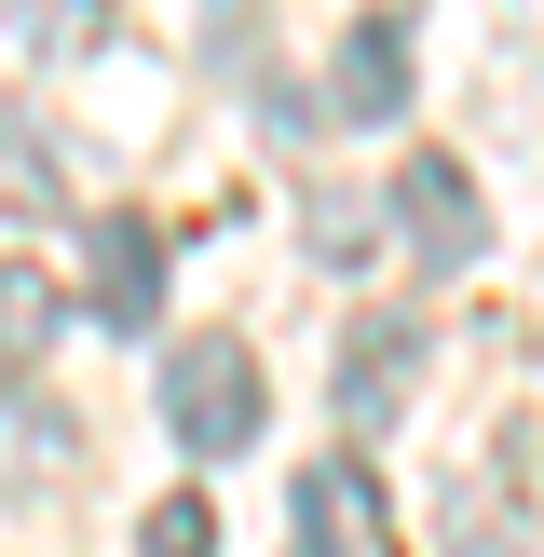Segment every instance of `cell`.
Instances as JSON below:
<instances>
[{
	"label": "cell",
	"instance_id": "cell-5",
	"mask_svg": "<svg viewBox=\"0 0 544 557\" xmlns=\"http://www.w3.org/2000/svg\"><path fill=\"white\" fill-rule=\"evenodd\" d=\"M82 313H96V326H150L163 313V232L136 205H109L96 245H82Z\"/></svg>",
	"mask_w": 544,
	"mask_h": 557
},
{
	"label": "cell",
	"instance_id": "cell-8",
	"mask_svg": "<svg viewBox=\"0 0 544 557\" xmlns=\"http://www.w3.org/2000/svg\"><path fill=\"white\" fill-rule=\"evenodd\" d=\"M54 326H69V299H54L41 259H0V381H41Z\"/></svg>",
	"mask_w": 544,
	"mask_h": 557
},
{
	"label": "cell",
	"instance_id": "cell-9",
	"mask_svg": "<svg viewBox=\"0 0 544 557\" xmlns=\"http://www.w3.org/2000/svg\"><path fill=\"white\" fill-rule=\"evenodd\" d=\"M449 557H531V504H517V462H490V476H462Z\"/></svg>",
	"mask_w": 544,
	"mask_h": 557
},
{
	"label": "cell",
	"instance_id": "cell-2",
	"mask_svg": "<svg viewBox=\"0 0 544 557\" xmlns=\"http://www.w3.org/2000/svg\"><path fill=\"white\" fill-rule=\"evenodd\" d=\"M381 205H395V232H408L422 272H477V259H490V190L462 177L449 150H408L395 177H381Z\"/></svg>",
	"mask_w": 544,
	"mask_h": 557
},
{
	"label": "cell",
	"instance_id": "cell-1",
	"mask_svg": "<svg viewBox=\"0 0 544 557\" xmlns=\"http://www.w3.org/2000/svg\"><path fill=\"white\" fill-rule=\"evenodd\" d=\"M259 422H272L259 354H245L232 326H190V341L163 354V435H177L190 462H232V449H259Z\"/></svg>",
	"mask_w": 544,
	"mask_h": 557
},
{
	"label": "cell",
	"instance_id": "cell-3",
	"mask_svg": "<svg viewBox=\"0 0 544 557\" xmlns=\"http://www.w3.org/2000/svg\"><path fill=\"white\" fill-rule=\"evenodd\" d=\"M408 395H422V313H354L341 326V422L354 435H395Z\"/></svg>",
	"mask_w": 544,
	"mask_h": 557
},
{
	"label": "cell",
	"instance_id": "cell-4",
	"mask_svg": "<svg viewBox=\"0 0 544 557\" xmlns=\"http://www.w3.org/2000/svg\"><path fill=\"white\" fill-rule=\"evenodd\" d=\"M368 544H381V476L354 449L299 462L286 476V557H368Z\"/></svg>",
	"mask_w": 544,
	"mask_h": 557
},
{
	"label": "cell",
	"instance_id": "cell-6",
	"mask_svg": "<svg viewBox=\"0 0 544 557\" xmlns=\"http://www.w3.org/2000/svg\"><path fill=\"white\" fill-rule=\"evenodd\" d=\"M69 462H82L69 395H41V381H0V504H41Z\"/></svg>",
	"mask_w": 544,
	"mask_h": 557
},
{
	"label": "cell",
	"instance_id": "cell-13",
	"mask_svg": "<svg viewBox=\"0 0 544 557\" xmlns=\"http://www.w3.org/2000/svg\"><path fill=\"white\" fill-rule=\"evenodd\" d=\"M96 27H109V0H27V41L41 54H82Z\"/></svg>",
	"mask_w": 544,
	"mask_h": 557
},
{
	"label": "cell",
	"instance_id": "cell-11",
	"mask_svg": "<svg viewBox=\"0 0 544 557\" xmlns=\"http://www.w3.org/2000/svg\"><path fill=\"white\" fill-rule=\"evenodd\" d=\"M136 557H218V504L205 490H163V504L136 517Z\"/></svg>",
	"mask_w": 544,
	"mask_h": 557
},
{
	"label": "cell",
	"instance_id": "cell-12",
	"mask_svg": "<svg viewBox=\"0 0 544 557\" xmlns=\"http://www.w3.org/2000/svg\"><path fill=\"white\" fill-rule=\"evenodd\" d=\"M259 14H272V0H205V69L259 82V69H272V54H259Z\"/></svg>",
	"mask_w": 544,
	"mask_h": 557
},
{
	"label": "cell",
	"instance_id": "cell-7",
	"mask_svg": "<svg viewBox=\"0 0 544 557\" xmlns=\"http://www.w3.org/2000/svg\"><path fill=\"white\" fill-rule=\"evenodd\" d=\"M408 109V14H354L326 69V123H395Z\"/></svg>",
	"mask_w": 544,
	"mask_h": 557
},
{
	"label": "cell",
	"instance_id": "cell-10",
	"mask_svg": "<svg viewBox=\"0 0 544 557\" xmlns=\"http://www.w3.org/2000/svg\"><path fill=\"white\" fill-rule=\"evenodd\" d=\"M299 232H313V259H326V272H354V259L381 245V205H368L354 177H313V205H299Z\"/></svg>",
	"mask_w": 544,
	"mask_h": 557
}]
</instances>
